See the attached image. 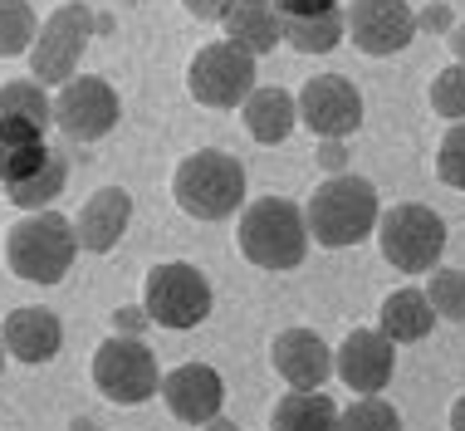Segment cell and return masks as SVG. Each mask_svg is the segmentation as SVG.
Wrapping results in <instances>:
<instances>
[{
	"mask_svg": "<svg viewBox=\"0 0 465 431\" xmlns=\"http://www.w3.org/2000/svg\"><path fill=\"white\" fill-rule=\"evenodd\" d=\"M377 328H382L392 344H421L436 328V309L421 289H392L377 309Z\"/></svg>",
	"mask_w": 465,
	"mask_h": 431,
	"instance_id": "20",
	"label": "cell"
},
{
	"mask_svg": "<svg viewBox=\"0 0 465 431\" xmlns=\"http://www.w3.org/2000/svg\"><path fill=\"white\" fill-rule=\"evenodd\" d=\"M377 250L392 265L397 275H426L436 270L446 256V221L431 206H417V201H401L392 211H377Z\"/></svg>",
	"mask_w": 465,
	"mask_h": 431,
	"instance_id": "5",
	"label": "cell"
},
{
	"mask_svg": "<svg viewBox=\"0 0 465 431\" xmlns=\"http://www.w3.org/2000/svg\"><path fill=\"white\" fill-rule=\"evenodd\" d=\"M450 25H456V20H450V5H446V0H431V5L417 15V30H431V35H446Z\"/></svg>",
	"mask_w": 465,
	"mask_h": 431,
	"instance_id": "32",
	"label": "cell"
},
{
	"mask_svg": "<svg viewBox=\"0 0 465 431\" xmlns=\"http://www.w3.org/2000/svg\"><path fill=\"white\" fill-rule=\"evenodd\" d=\"M225 25V40L241 45L245 55H270L280 45V10L270 0H231V10L221 15Z\"/></svg>",
	"mask_w": 465,
	"mask_h": 431,
	"instance_id": "18",
	"label": "cell"
},
{
	"mask_svg": "<svg viewBox=\"0 0 465 431\" xmlns=\"http://www.w3.org/2000/svg\"><path fill=\"white\" fill-rule=\"evenodd\" d=\"M426 299H431L436 319L446 324H465V270H450V265H436L426 270Z\"/></svg>",
	"mask_w": 465,
	"mask_h": 431,
	"instance_id": "25",
	"label": "cell"
},
{
	"mask_svg": "<svg viewBox=\"0 0 465 431\" xmlns=\"http://www.w3.org/2000/svg\"><path fill=\"white\" fill-rule=\"evenodd\" d=\"M157 392H162V402H167V412L186 426H206L211 416H221V407H225V377L211 363L172 367V373H162Z\"/></svg>",
	"mask_w": 465,
	"mask_h": 431,
	"instance_id": "14",
	"label": "cell"
},
{
	"mask_svg": "<svg viewBox=\"0 0 465 431\" xmlns=\"http://www.w3.org/2000/svg\"><path fill=\"white\" fill-rule=\"evenodd\" d=\"M206 431H235V426L225 422V416H211V422H206Z\"/></svg>",
	"mask_w": 465,
	"mask_h": 431,
	"instance_id": "38",
	"label": "cell"
},
{
	"mask_svg": "<svg viewBox=\"0 0 465 431\" xmlns=\"http://www.w3.org/2000/svg\"><path fill=\"white\" fill-rule=\"evenodd\" d=\"M186 5V15H196V20H221L225 10H231V0H182Z\"/></svg>",
	"mask_w": 465,
	"mask_h": 431,
	"instance_id": "34",
	"label": "cell"
},
{
	"mask_svg": "<svg viewBox=\"0 0 465 431\" xmlns=\"http://www.w3.org/2000/svg\"><path fill=\"white\" fill-rule=\"evenodd\" d=\"M64 182H69V157L59 147H49L40 172L25 176V182H15V186H5V201L20 206V211H45V206H54V201L64 196Z\"/></svg>",
	"mask_w": 465,
	"mask_h": 431,
	"instance_id": "23",
	"label": "cell"
},
{
	"mask_svg": "<svg viewBox=\"0 0 465 431\" xmlns=\"http://www.w3.org/2000/svg\"><path fill=\"white\" fill-rule=\"evenodd\" d=\"M450 431H465V392L456 397V407H450Z\"/></svg>",
	"mask_w": 465,
	"mask_h": 431,
	"instance_id": "37",
	"label": "cell"
},
{
	"mask_svg": "<svg viewBox=\"0 0 465 431\" xmlns=\"http://www.w3.org/2000/svg\"><path fill=\"white\" fill-rule=\"evenodd\" d=\"M147 324H153V319H147V309H118V314H113V328H118V334H143V328Z\"/></svg>",
	"mask_w": 465,
	"mask_h": 431,
	"instance_id": "33",
	"label": "cell"
},
{
	"mask_svg": "<svg viewBox=\"0 0 465 431\" xmlns=\"http://www.w3.org/2000/svg\"><path fill=\"white\" fill-rule=\"evenodd\" d=\"M343 162H348V152L338 137H323L319 143V167H329V172H343Z\"/></svg>",
	"mask_w": 465,
	"mask_h": 431,
	"instance_id": "35",
	"label": "cell"
},
{
	"mask_svg": "<svg viewBox=\"0 0 465 431\" xmlns=\"http://www.w3.org/2000/svg\"><path fill=\"white\" fill-rule=\"evenodd\" d=\"M343 30L353 35V45L372 59L401 55L417 35V10L407 0H353L343 10Z\"/></svg>",
	"mask_w": 465,
	"mask_h": 431,
	"instance_id": "12",
	"label": "cell"
},
{
	"mask_svg": "<svg viewBox=\"0 0 465 431\" xmlns=\"http://www.w3.org/2000/svg\"><path fill=\"white\" fill-rule=\"evenodd\" d=\"M446 35H450V55H456V65H465V20H460V25H450Z\"/></svg>",
	"mask_w": 465,
	"mask_h": 431,
	"instance_id": "36",
	"label": "cell"
},
{
	"mask_svg": "<svg viewBox=\"0 0 465 431\" xmlns=\"http://www.w3.org/2000/svg\"><path fill=\"white\" fill-rule=\"evenodd\" d=\"M235 246L241 256L255 265V270H299L309 256V221L294 201L284 196H260L241 211V231H235Z\"/></svg>",
	"mask_w": 465,
	"mask_h": 431,
	"instance_id": "1",
	"label": "cell"
},
{
	"mask_svg": "<svg viewBox=\"0 0 465 431\" xmlns=\"http://www.w3.org/2000/svg\"><path fill=\"white\" fill-rule=\"evenodd\" d=\"M0 367H5V344H0Z\"/></svg>",
	"mask_w": 465,
	"mask_h": 431,
	"instance_id": "40",
	"label": "cell"
},
{
	"mask_svg": "<svg viewBox=\"0 0 465 431\" xmlns=\"http://www.w3.org/2000/svg\"><path fill=\"white\" fill-rule=\"evenodd\" d=\"M343 10H319V15H280V40L294 45L299 55H329L343 45Z\"/></svg>",
	"mask_w": 465,
	"mask_h": 431,
	"instance_id": "22",
	"label": "cell"
},
{
	"mask_svg": "<svg viewBox=\"0 0 465 431\" xmlns=\"http://www.w3.org/2000/svg\"><path fill=\"white\" fill-rule=\"evenodd\" d=\"M74 256H79V236H74V221L59 216L54 206L45 211H25L15 226L5 231V260L20 280L30 285H59L74 270Z\"/></svg>",
	"mask_w": 465,
	"mask_h": 431,
	"instance_id": "2",
	"label": "cell"
},
{
	"mask_svg": "<svg viewBox=\"0 0 465 431\" xmlns=\"http://www.w3.org/2000/svg\"><path fill=\"white\" fill-rule=\"evenodd\" d=\"M241 118H245V128L255 143L274 147L294 133L299 108H294V94H284V88H250L245 104H241Z\"/></svg>",
	"mask_w": 465,
	"mask_h": 431,
	"instance_id": "19",
	"label": "cell"
},
{
	"mask_svg": "<svg viewBox=\"0 0 465 431\" xmlns=\"http://www.w3.org/2000/svg\"><path fill=\"white\" fill-rule=\"evenodd\" d=\"M0 344H5V353L15 363L40 367L64 348V324H59V314L45 309V304H20V309H10L5 324H0Z\"/></svg>",
	"mask_w": 465,
	"mask_h": 431,
	"instance_id": "15",
	"label": "cell"
},
{
	"mask_svg": "<svg viewBox=\"0 0 465 431\" xmlns=\"http://www.w3.org/2000/svg\"><path fill=\"white\" fill-rule=\"evenodd\" d=\"M69 431H94V422H89V416H74V426Z\"/></svg>",
	"mask_w": 465,
	"mask_h": 431,
	"instance_id": "39",
	"label": "cell"
},
{
	"mask_svg": "<svg viewBox=\"0 0 465 431\" xmlns=\"http://www.w3.org/2000/svg\"><path fill=\"white\" fill-rule=\"evenodd\" d=\"M436 176L446 186H456V192H465V118L450 123V133L436 147Z\"/></svg>",
	"mask_w": 465,
	"mask_h": 431,
	"instance_id": "29",
	"label": "cell"
},
{
	"mask_svg": "<svg viewBox=\"0 0 465 431\" xmlns=\"http://www.w3.org/2000/svg\"><path fill=\"white\" fill-rule=\"evenodd\" d=\"M299 108V123L319 137H338L343 143L348 133L362 128V94L353 79H343V74H319V79H309L304 88H299L294 98Z\"/></svg>",
	"mask_w": 465,
	"mask_h": 431,
	"instance_id": "11",
	"label": "cell"
},
{
	"mask_svg": "<svg viewBox=\"0 0 465 431\" xmlns=\"http://www.w3.org/2000/svg\"><path fill=\"white\" fill-rule=\"evenodd\" d=\"M35 143H45V128H40V123H30V118H0V152H10V147H35Z\"/></svg>",
	"mask_w": 465,
	"mask_h": 431,
	"instance_id": "31",
	"label": "cell"
},
{
	"mask_svg": "<svg viewBox=\"0 0 465 431\" xmlns=\"http://www.w3.org/2000/svg\"><path fill=\"white\" fill-rule=\"evenodd\" d=\"M133 226V196L123 186H98V192L79 206L74 216V236H79V250L89 256H108Z\"/></svg>",
	"mask_w": 465,
	"mask_h": 431,
	"instance_id": "16",
	"label": "cell"
},
{
	"mask_svg": "<svg viewBox=\"0 0 465 431\" xmlns=\"http://www.w3.org/2000/svg\"><path fill=\"white\" fill-rule=\"evenodd\" d=\"M143 309L153 324L172 328V334H186V328L211 319V280L186 260L153 265L143 280Z\"/></svg>",
	"mask_w": 465,
	"mask_h": 431,
	"instance_id": "6",
	"label": "cell"
},
{
	"mask_svg": "<svg viewBox=\"0 0 465 431\" xmlns=\"http://www.w3.org/2000/svg\"><path fill=\"white\" fill-rule=\"evenodd\" d=\"M172 196L192 221H225V216L241 211L245 201V167L241 157L221 147H201L192 157L177 162L172 172Z\"/></svg>",
	"mask_w": 465,
	"mask_h": 431,
	"instance_id": "4",
	"label": "cell"
},
{
	"mask_svg": "<svg viewBox=\"0 0 465 431\" xmlns=\"http://www.w3.org/2000/svg\"><path fill=\"white\" fill-rule=\"evenodd\" d=\"M377 186L368 176H348V172H333L329 182H319V192L309 196L304 206V221H309V240L329 250H348L358 246L362 236H372L377 226Z\"/></svg>",
	"mask_w": 465,
	"mask_h": 431,
	"instance_id": "3",
	"label": "cell"
},
{
	"mask_svg": "<svg viewBox=\"0 0 465 431\" xmlns=\"http://www.w3.org/2000/svg\"><path fill=\"white\" fill-rule=\"evenodd\" d=\"M162 383V367L157 353L133 334H113L98 344L94 353V387L104 392L108 402H123V407H137L147 402Z\"/></svg>",
	"mask_w": 465,
	"mask_h": 431,
	"instance_id": "7",
	"label": "cell"
},
{
	"mask_svg": "<svg viewBox=\"0 0 465 431\" xmlns=\"http://www.w3.org/2000/svg\"><path fill=\"white\" fill-rule=\"evenodd\" d=\"M45 157H49V143L0 152V186H15V182H25V176H35L45 167Z\"/></svg>",
	"mask_w": 465,
	"mask_h": 431,
	"instance_id": "30",
	"label": "cell"
},
{
	"mask_svg": "<svg viewBox=\"0 0 465 431\" xmlns=\"http://www.w3.org/2000/svg\"><path fill=\"white\" fill-rule=\"evenodd\" d=\"M338 431H401V416L387 397H358L353 407L338 412Z\"/></svg>",
	"mask_w": 465,
	"mask_h": 431,
	"instance_id": "27",
	"label": "cell"
},
{
	"mask_svg": "<svg viewBox=\"0 0 465 431\" xmlns=\"http://www.w3.org/2000/svg\"><path fill=\"white\" fill-rule=\"evenodd\" d=\"M123 104H118V88L98 74H74V79L59 84L54 94V128L69 137V143H98L118 128Z\"/></svg>",
	"mask_w": 465,
	"mask_h": 431,
	"instance_id": "10",
	"label": "cell"
},
{
	"mask_svg": "<svg viewBox=\"0 0 465 431\" xmlns=\"http://www.w3.org/2000/svg\"><path fill=\"white\" fill-rule=\"evenodd\" d=\"M431 108L436 118H450V123L465 118V65H450L431 79Z\"/></svg>",
	"mask_w": 465,
	"mask_h": 431,
	"instance_id": "28",
	"label": "cell"
},
{
	"mask_svg": "<svg viewBox=\"0 0 465 431\" xmlns=\"http://www.w3.org/2000/svg\"><path fill=\"white\" fill-rule=\"evenodd\" d=\"M0 118H30L49 128L54 123V98L45 94V84L35 79H15V84H0Z\"/></svg>",
	"mask_w": 465,
	"mask_h": 431,
	"instance_id": "24",
	"label": "cell"
},
{
	"mask_svg": "<svg viewBox=\"0 0 465 431\" xmlns=\"http://www.w3.org/2000/svg\"><path fill=\"white\" fill-rule=\"evenodd\" d=\"M35 35H40V20L25 0H0V59L30 55Z\"/></svg>",
	"mask_w": 465,
	"mask_h": 431,
	"instance_id": "26",
	"label": "cell"
},
{
	"mask_svg": "<svg viewBox=\"0 0 465 431\" xmlns=\"http://www.w3.org/2000/svg\"><path fill=\"white\" fill-rule=\"evenodd\" d=\"M270 363L289 387H323L333 377V348L313 328H284L270 344Z\"/></svg>",
	"mask_w": 465,
	"mask_h": 431,
	"instance_id": "17",
	"label": "cell"
},
{
	"mask_svg": "<svg viewBox=\"0 0 465 431\" xmlns=\"http://www.w3.org/2000/svg\"><path fill=\"white\" fill-rule=\"evenodd\" d=\"M333 373L353 392H362V397L387 392V383H392V373H397V344L382 328H353V334L333 348Z\"/></svg>",
	"mask_w": 465,
	"mask_h": 431,
	"instance_id": "13",
	"label": "cell"
},
{
	"mask_svg": "<svg viewBox=\"0 0 465 431\" xmlns=\"http://www.w3.org/2000/svg\"><path fill=\"white\" fill-rule=\"evenodd\" d=\"M94 30H98V20H94V10L84 5V0L59 5L54 15L40 25V35H35V45H30L35 79H45V84L74 79L79 65H84V49H89V40H94Z\"/></svg>",
	"mask_w": 465,
	"mask_h": 431,
	"instance_id": "8",
	"label": "cell"
},
{
	"mask_svg": "<svg viewBox=\"0 0 465 431\" xmlns=\"http://www.w3.org/2000/svg\"><path fill=\"white\" fill-rule=\"evenodd\" d=\"M250 88H255V55H245L231 40L196 49L186 65V94L201 108H241Z\"/></svg>",
	"mask_w": 465,
	"mask_h": 431,
	"instance_id": "9",
	"label": "cell"
},
{
	"mask_svg": "<svg viewBox=\"0 0 465 431\" xmlns=\"http://www.w3.org/2000/svg\"><path fill=\"white\" fill-rule=\"evenodd\" d=\"M270 431H338V402L323 387H294L274 402Z\"/></svg>",
	"mask_w": 465,
	"mask_h": 431,
	"instance_id": "21",
	"label": "cell"
}]
</instances>
